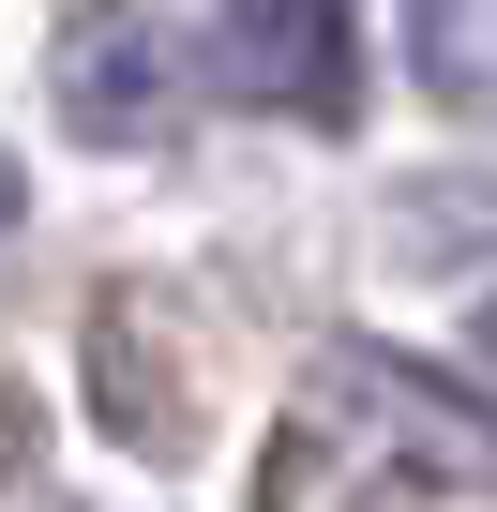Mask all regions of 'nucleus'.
I'll list each match as a JSON object with an SVG mask.
<instances>
[{"mask_svg": "<svg viewBox=\"0 0 497 512\" xmlns=\"http://www.w3.org/2000/svg\"><path fill=\"white\" fill-rule=\"evenodd\" d=\"M46 91H61V121L91 151H151V136H181L196 61H181V31L151 16V0H76L61 46H46Z\"/></svg>", "mask_w": 497, "mask_h": 512, "instance_id": "1", "label": "nucleus"}, {"mask_svg": "<svg viewBox=\"0 0 497 512\" xmlns=\"http://www.w3.org/2000/svg\"><path fill=\"white\" fill-rule=\"evenodd\" d=\"M211 61H226V91H241V106L317 121V136L362 106V16H347V0H226Z\"/></svg>", "mask_w": 497, "mask_h": 512, "instance_id": "2", "label": "nucleus"}, {"mask_svg": "<svg viewBox=\"0 0 497 512\" xmlns=\"http://www.w3.org/2000/svg\"><path fill=\"white\" fill-rule=\"evenodd\" d=\"M317 407H347V422H377L407 467H437V482H497V407L467 392V377H422L407 347H332L317 362Z\"/></svg>", "mask_w": 497, "mask_h": 512, "instance_id": "3", "label": "nucleus"}, {"mask_svg": "<svg viewBox=\"0 0 497 512\" xmlns=\"http://www.w3.org/2000/svg\"><path fill=\"white\" fill-rule=\"evenodd\" d=\"M407 61H422L437 106L497 121V0H407Z\"/></svg>", "mask_w": 497, "mask_h": 512, "instance_id": "4", "label": "nucleus"}, {"mask_svg": "<svg viewBox=\"0 0 497 512\" xmlns=\"http://www.w3.org/2000/svg\"><path fill=\"white\" fill-rule=\"evenodd\" d=\"M16 211H31V181H16V151H0V226H16Z\"/></svg>", "mask_w": 497, "mask_h": 512, "instance_id": "5", "label": "nucleus"}, {"mask_svg": "<svg viewBox=\"0 0 497 512\" xmlns=\"http://www.w3.org/2000/svg\"><path fill=\"white\" fill-rule=\"evenodd\" d=\"M467 347H482V377H497V302H482V317H467Z\"/></svg>", "mask_w": 497, "mask_h": 512, "instance_id": "6", "label": "nucleus"}]
</instances>
